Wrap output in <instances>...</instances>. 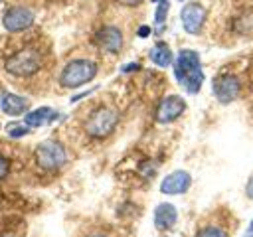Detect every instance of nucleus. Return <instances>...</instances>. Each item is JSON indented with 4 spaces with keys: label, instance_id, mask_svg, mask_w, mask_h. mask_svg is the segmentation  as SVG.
I'll list each match as a JSON object with an SVG mask.
<instances>
[{
    "label": "nucleus",
    "instance_id": "obj_1",
    "mask_svg": "<svg viewBox=\"0 0 253 237\" xmlns=\"http://www.w3.org/2000/svg\"><path fill=\"white\" fill-rule=\"evenodd\" d=\"M172 65H174L176 81L184 87L186 93L196 95L204 83V71H202L200 55L192 49H182L176 55V59L172 61Z\"/></svg>",
    "mask_w": 253,
    "mask_h": 237
},
{
    "label": "nucleus",
    "instance_id": "obj_2",
    "mask_svg": "<svg viewBox=\"0 0 253 237\" xmlns=\"http://www.w3.org/2000/svg\"><path fill=\"white\" fill-rule=\"evenodd\" d=\"M97 75V63L91 59H73L69 61L61 75H59V83L67 89H77L85 83H89L93 77Z\"/></svg>",
    "mask_w": 253,
    "mask_h": 237
},
{
    "label": "nucleus",
    "instance_id": "obj_3",
    "mask_svg": "<svg viewBox=\"0 0 253 237\" xmlns=\"http://www.w3.org/2000/svg\"><path fill=\"white\" fill-rule=\"evenodd\" d=\"M40 67H42V55L32 47H24L6 59V71L16 77H30Z\"/></svg>",
    "mask_w": 253,
    "mask_h": 237
},
{
    "label": "nucleus",
    "instance_id": "obj_4",
    "mask_svg": "<svg viewBox=\"0 0 253 237\" xmlns=\"http://www.w3.org/2000/svg\"><path fill=\"white\" fill-rule=\"evenodd\" d=\"M117 122H119L117 111L101 107V109H97V111H93L89 115V118L85 120V130L93 138H105V136H109L115 130Z\"/></svg>",
    "mask_w": 253,
    "mask_h": 237
},
{
    "label": "nucleus",
    "instance_id": "obj_5",
    "mask_svg": "<svg viewBox=\"0 0 253 237\" xmlns=\"http://www.w3.org/2000/svg\"><path fill=\"white\" fill-rule=\"evenodd\" d=\"M65 160H67L65 148L55 140H45L36 148V162L43 170H55V168L63 166Z\"/></svg>",
    "mask_w": 253,
    "mask_h": 237
},
{
    "label": "nucleus",
    "instance_id": "obj_6",
    "mask_svg": "<svg viewBox=\"0 0 253 237\" xmlns=\"http://www.w3.org/2000/svg\"><path fill=\"white\" fill-rule=\"evenodd\" d=\"M206 16H208V12L200 2H188L180 12L182 26L188 34H200V30L206 24Z\"/></svg>",
    "mask_w": 253,
    "mask_h": 237
},
{
    "label": "nucleus",
    "instance_id": "obj_7",
    "mask_svg": "<svg viewBox=\"0 0 253 237\" xmlns=\"http://www.w3.org/2000/svg\"><path fill=\"white\" fill-rule=\"evenodd\" d=\"M32 22H34L32 10H28L24 6H14V8L6 10L4 18H2V24L8 32H22V30L30 28Z\"/></svg>",
    "mask_w": 253,
    "mask_h": 237
},
{
    "label": "nucleus",
    "instance_id": "obj_8",
    "mask_svg": "<svg viewBox=\"0 0 253 237\" xmlns=\"http://www.w3.org/2000/svg\"><path fill=\"white\" fill-rule=\"evenodd\" d=\"M184 111H186L184 99L178 97V95H168V97H164V99L160 101V105H158V109H156V120L162 122V124H164V122H172V120H176Z\"/></svg>",
    "mask_w": 253,
    "mask_h": 237
},
{
    "label": "nucleus",
    "instance_id": "obj_9",
    "mask_svg": "<svg viewBox=\"0 0 253 237\" xmlns=\"http://www.w3.org/2000/svg\"><path fill=\"white\" fill-rule=\"evenodd\" d=\"M239 89H241L239 79L233 77V75H221V77L213 79V95L223 105L235 101L237 95H239Z\"/></svg>",
    "mask_w": 253,
    "mask_h": 237
},
{
    "label": "nucleus",
    "instance_id": "obj_10",
    "mask_svg": "<svg viewBox=\"0 0 253 237\" xmlns=\"http://www.w3.org/2000/svg\"><path fill=\"white\" fill-rule=\"evenodd\" d=\"M192 186V176L186 170H176L172 174H168L162 184H160V192L168 194V196H176V194H184L188 192V188Z\"/></svg>",
    "mask_w": 253,
    "mask_h": 237
},
{
    "label": "nucleus",
    "instance_id": "obj_11",
    "mask_svg": "<svg viewBox=\"0 0 253 237\" xmlns=\"http://www.w3.org/2000/svg\"><path fill=\"white\" fill-rule=\"evenodd\" d=\"M97 43H99L103 49H107V51H111V53H117V51H121V47H123V34H121V30L115 28V26H105V28H101V30L97 32Z\"/></svg>",
    "mask_w": 253,
    "mask_h": 237
},
{
    "label": "nucleus",
    "instance_id": "obj_12",
    "mask_svg": "<svg viewBox=\"0 0 253 237\" xmlns=\"http://www.w3.org/2000/svg\"><path fill=\"white\" fill-rule=\"evenodd\" d=\"M178 221V211L172 203H160L154 209V225L156 229H170Z\"/></svg>",
    "mask_w": 253,
    "mask_h": 237
},
{
    "label": "nucleus",
    "instance_id": "obj_13",
    "mask_svg": "<svg viewBox=\"0 0 253 237\" xmlns=\"http://www.w3.org/2000/svg\"><path fill=\"white\" fill-rule=\"evenodd\" d=\"M59 115L49 109V107H40L36 111H30L26 117H24V124L26 126H42V124H47L51 120H55Z\"/></svg>",
    "mask_w": 253,
    "mask_h": 237
},
{
    "label": "nucleus",
    "instance_id": "obj_14",
    "mask_svg": "<svg viewBox=\"0 0 253 237\" xmlns=\"http://www.w3.org/2000/svg\"><path fill=\"white\" fill-rule=\"evenodd\" d=\"M28 105H30L28 99H24L20 95H14V93H6L2 97V111L6 115H10V117H18V115L26 113Z\"/></svg>",
    "mask_w": 253,
    "mask_h": 237
},
{
    "label": "nucleus",
    "instance_id": "obj_15",
    "mask_svg": "<svg viewBox=\"0 0 253 237\" xmlns=\"http://www.w3.org/2000/svg\"><path fill=\"white\" fill-rule=\"evenodd\" d=\"M150 59H152V63H156L158 67H168V65H172V61H174L172 51H170V47H168L166 43H156V45L150 49Z\"/></svg>",
    "mask_w": 253,
    "mask_h": 237
},
{
    "label": "nucleus",
    "instance_id": "obj_16",
    "mask_svg": "<svg viewBox=\"0 0 253 237\" xmlns=\"http://www.w3.org/2000/svg\"><path fill=\"white\" fill-rule=\"evenodd\" d=\"M235 28L237 32L241 34H253V14H245V16H239L237 22H235Z\"/></svg>",
    "mask_w": 253,
    "mask_h": 237
},
{
    "label": "nucleus",
    "instance_id": "obj_17",
    "mask_svg": "<svg viewBox=\"0 0 253 237\" xmlns=\"http://www.w3.org/2000/svg\"><path fill=\"white\" fill-rule=\"evenodd\" d=\"M166 14H168V0L158 2V10H156V26L162 28L166 22Z\"/></svg>",
    "mask_w": 253,
    "mask_h": 237
},
{
    "label": "nucleus",
    "instance_id": "obj_18",
    "mask_svg": "<svg viewBox=\"0 0 253 237\" xmlns=\"http://www.w3.org/2000/svg\"><path fill=\"white\" fill-rule=\"evenodd\" d=\"M196 237H227V235H225V231L219 229V227H204Z\"/></svg>",
    "mask_w": 253,
    "mask_h": 237
},
{
    "label": "nucleus",
    "instance_id": "obj_19",
    "mask_svg": "<svg viewBox=\"0 0 253 237\" xmlns=\"http://www.w3.org/2000/svg\"><path fill=\"white\" fill-rule=\"evenodd\" d=\"M26 132H28V128H26V126L18 128V124H8V134H10V136H14V138H18V136H24Z\"/></svg>",
    "mask_w": 253,
    "mask_h": 237
},
{
    "label": "nucleus",
    "instance_id": "obj_20",
    "mask_svg": "<svg viewBox=\"0 0 253 237\" xmlns=\"http://www.w3.org/2000/svg\"><path fill=\"white\" fill-rule=\"evenodd\" d=\"M8 170H10V162L0 154V180H4L8 176Z\"/></svg>",
    "mask_w": 253,
    "mask_h": 237
},
{
    "label": "nucleus",
    "instance_id": "obj_21",
    "mask_svg": "<svg viewBox=\"0 0 253 237\" xmlns=\"http://www.w3.org/2000/svg\"><path fill=\"white\" fill-rule=\"evenodd\" d=\"M148 34H150V28H148V26H140V30H138V36H140V38H146Z\"/></svg>",
    "mask_w": 253,
    "mask_h": 237
},
{
    "label": "nucleus",
    "instance_id": "obj_22",
    "mask_svg": "<svg viewBox=\"0 0 253 237\" xmlns=\"http://www.w3.org/2000/svg\"><path fill=\"white\" fill-rule=\"evenodd\" d=\"M245 190H247V196L253 199V176H251V180L247 182V188H245Z\"/></svg>",
    "mask_w": 253,
    "mask_h": 237
},
{
    "label": "nucleus",
    "instance_id": "obj_23",
    "mask_svg": "<svg viewBox=\"0 0 253 237\" xmlns=\"http://www.w3.org/2000/svg\"><path fill=\"white\" fill-rule=\"evenodd\" d=\"M121 4H126V6H136V4H140L142 0H119Z\"/></svg>",
    "mask_w": 253,
    "mask_h": 237
},
{
    "label": "nucleus",
    "instance_id": "obj_24",
    "mask_svg": "<svg viewBox=\"0 0 253 237\" xmlns=\"http://www.w3.org/2000/svg\"><path fill=\"white\" fill-rule=\"evenodd\" d=\"M91 237H105V235H91Z\"/></svg>",
    "mask_w": 253,
    "mask_h": 237
},
{
    "label": "nucleus",
    "instance_id": "obj_25",
    "mask_svg": "<svg viewBox=\"0 0 253 237\" xmlns=\"http://www.w3.org/2000/svg\"><path fill=\"white\" fill-rule=\"evenodd\" d=\"M152 2H156V4H158V2H162V0H152Z\"/></svg>",
    "mask_w": 253,
    "mask_h": 237
},
{
    "label": "nucleus",
    "instance_id": "obj_26",
    "mask_svg": "<svg viewBox=\"0 0 253 237\" xmlns=\"http://www.w3.org/2000/svg\"><path fill=\"white\" fill-rule=\"evenodd\" d=\"M180 2H184V0H180Z\"/></svg>",
    "mask_w": 253,
    "mask_h": 237
}]
</instances>
